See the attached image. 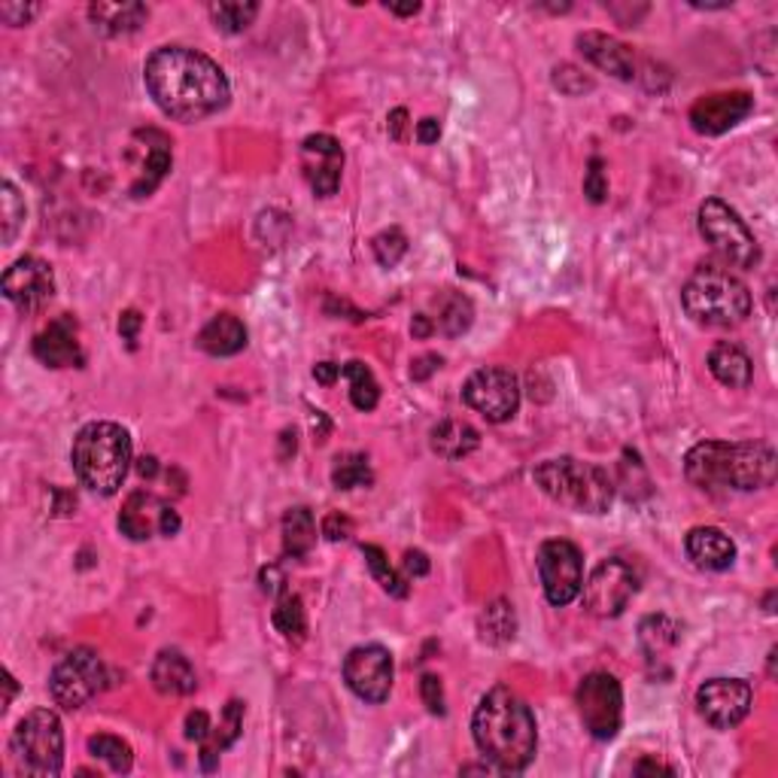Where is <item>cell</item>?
I'll return each instance as SVG.
<instances>
[{"instance_id": "obj_1", "label": "cell", "mask_w": 778, "mask_h": 778, "mask_svg": "<svg viewBox=\"0 0 778 778\" xmlns=\"http://www.w3.org/2000/svg\"><path fill=\"white\" fill-rule=\"evenodd\" d=\"M143 83L155 107L177 122H201L232 101L225 70L189 46H158L143 64Z\"/></svg>"}, {"instance_id": "obj_2", "label": "cell", "mask_w": 778, "mask_h": 778, "mask_svg": "<svg viewBox=\"0 0 778 778\" xmlns=\"http://www.w3.org/2000/svg\"><path fill=\"white\" fill-rule=\"evenodd\" d=\"M472 736L484 761L502 773L517 776L523 773L539 751V727L535 715L527 706L523 696H517L511 687H493L478 703L472 718Z\"/></svg>"}, {"instance_id": "obj_3", "label": "cell", "mask_w": 778, "mask_h": 778, "mask_svg": "<svg viewBox=\"0 0 778 778\" xmlns=\"http://www.w3.org/2000/svg\"><path fill=\"white\" fill-rule=\"evenodd\" d=\"M776 450L764 441H699L684 457L687 481L703 493H751L776 481Z\"/></svg>"}, {"instance_id": "obj_4", "label": "cell", "mask_w": 778, "mask_h": 778, "mask_svg": "<svg viewBox=\"0 0 778 778\" xmlns=\"http://www.w3.org/2000/svg\"><path fill=\"white\" fill-rule=\"evenodd\" d=\"M131 435L119 423L95 420L76 432L70 459L80 484L95 496H116L131 469Z\"/></svg>"}, {"instance_id": "obj_5", "label": "cell", "mask_w": 778, "mask_h": 778, "mask_svg": "<svg viewBox=\"0 0 778 778\" xmlns=\"http://www.w3.org/2000/svg\"><path fill=\"white\" fill-rule=\"evenodd\" d=\"M535 484L547 499L581 515H605L614 502V481L597 462L575 457L544 459L535 465Z\"/></svg>"}, {"instance_id": "obj_6", "label": "cell", "mask_w": 778, "mask_h": 778, "mask_svg": "<svg viewBox=\"0 0 778 778\" xmlns=\"http://www.w3.org/2000/svg\"><path fill=\"white\" fill-rule=\"evenodd\" d=\"M687 317L706 329H733L748 320V286L721 264H699L681 290Z\"/></svg>"}, {"instance_id": "obj_7", "label": "cell", "mask_w": 778, "mask_h": 778, "mask_svg": "<svg viewBox=\"0 0 778 778\" xmlns=\"http://www.w3.org/2000/svg\"><path fill=\"white\" fill-rule=\"evenodd\" d=\"M10 754L22 776L56 778L64 766V727L52 709H34L15 723Z\"/></svg>"}, {"instance_id": "obj_8", "label": "cell", "mask_w": 778, "mask_h": 778, "mask_svg": "<svg viewBox=\"0 0 778 778\" xmlns=\"http://www.w3.org/2000/svg\"><path fill=\"white\" fill-rule=\"evenodd\" d=\"M699 235L711 244V250L721 256L727 264L736 268H754L761 264V244L754 240L751 228L736 210L721 198H706L696 213Z\"/></svg>"}, {"instance_id": "obj_9", "label": "cell", "mask_w": 778, "mask_h": 778, "mask_svg": "<svg viewBox=\"0 0 778 778\" xmlns=\"http://www.w3.org/2000/svg\"><path fill=\"white\" fill-rule=\"evenodd\" d=\"M575 706L584 730L599 742H609L621 733L624 723V691L621 681L609 672H590L575 691Z\"/></svg>"}, {"instance_id": "obj_10", "label": "cell", "mask_w": 778, "mask_h": 778, "mask_svg": "<svg viewBox=\"0 0 778 778\" xmlns=\"http://www.w3.org/2000/svg\"><path fill=\"white\" fill-rule=\"evenodd\" d=\"M107 687V667L92 648L70 651L49 675V694L64 711L83 709Z\"/></svg>"}, {"instance_id": "obj_11", "label": "cell", "mask_w": 778, "mask_h": 778, "mask_svg": "<svg viewBox=\"0 0 778 778\" xmlns=\"http://www.w3.org/2000/svg\"><path fill=\"white\" fill-rule=\"evenodd\" d=\"M639 590V578L633 566H626L624 559H602L597 569L590 571V578L581 584L584 609L593 617H617L629 605V599Z\"/></svg>"}, {"instance_id": "obj_12", "label": "cell", "mask_w": 778, "mask_h": 778, "mask_svg": "<svg viewBox=\"0 0 778 778\" xmlns=\"http://www.w3.org/2000/svg\"><path fill=\"white\" fill-rule=\"evenodd\" d=\"M539 578H542V590L551 605L563 609L578 599L584 584V559L581 551L566 539H551L539 547Z\"/></svg>"}, {"instance_id": "obj_13", "label": "cell", "mask_w": 778, "mask_h": 778, "mask_svg": "<svg viewBox=\"0 0 778 778\" xmlns=\"http://www.w3.org/2000/svg\"><path fill=\"white\" fill-rule=\"evenodd\" d=\"M462 399L490 423H505V420L515 417L517 408H520V384H517L515 372L490 365V368H478L465 380Z\"/></svg>"}, {"instance_id": "obj_14", "label": "cell", "mask_w": 778, "mask_h": 778, "mask_svg": "<svg viewBox=\"0 0 778 778\" xmlns=\"http://www.w3.org/2000/svg\"><path fill=\"white\" fill-rule=\"evenodd\" d=\"M392 653L384 645H359L344 660V681L365 703H387L392 691Z\"/></svg>"}, {"instance_id": "obj_15", "label": "cell", "mask_w": 778, "mask_h": 778, "mask_svg": "<svg viewBox=\"0 0 778 778\" xmlns=\"http://www.w3.org/2000/svg\"><path fill=\"white\" fill-rule=\"evenodd\" d=\"M3 295L22 314H37L52 302L56 295V274L52 264L43 262L37 256H22L3 274Z\"/></svg>"}, {"instance_id": "obj_16", "label": "cell", "mask_w": 778, "mask_h": 778, "mask_svg": "<svg viewBox=\"0 0 778 778\" xmlns=\"http://www.w3.org/2000/svg\"><path fill=\"white\" fill-rule=\"evenodd\" d=\"M754 691L742 679H711L696 691V709L715 730H730L748 718Z\"/></svg>"}, {"instance_id": "obj_17", "label": "cell", "mask_w": 778, "mask_h": 778, "mask_svg": "<svg viewBox=\"0 0 778 778\" xmlns=\"http://www.w3.org/2000/svg\"><path fill=\"white\" fill-rule=\"evenodd\" d=\"M180 527V515L167 502L146 493V490L131 493L122 505V511H119V529L131 542H150L153 535L174 539Z\"/></svg>"}, {"instance_id": "obj_18", "label": "cell", "mask_w": 778, "mask_h": 778, "mask_svg": "<svg viewBox=\"0 0 778 778\" xmlns=\"http://www.w3.org/2000/svg\"><path fill=\"white\" fill-rule=\"evenodd\" d=\"M754 110V97L748 92H718L706 95L691 107V128L703 138H718L748 119Z\"/></svg>"}, {"instance_id": "obj_19", "label": "cell", "mask_w": 778, "mask_h": 778, "mask_svg": "<svg viewBox=\"0 0 778 778\" xmlns=\"http://www.w3.org/2000/svg\"><path fill=\"white\" fill-rule=\"evenodd\" d=\"M302 170L317 198H332L341 186L344 150L332 134H310L302 143Z\"/></svg>"}, {"instance_id": "obj_20", "label": "cell", "mask_w": 778, "mask_h": 778, "mask_svg": "<svg viewBox=\"0 0 778 778\" xmlns=\"http://www.w3.org/2000/svg\"><path fill=\"white\" fill-rule=\"evenodd\" d=\"M578 52H581L593 68H599L602 73H612L614 80H624L633 83L639 80V68H636V52L626 46V43L614 40L602 31H584L578 37Z\"/></svg>"}, {"instance_id": "obj_21", "label": "cell", "mask_w": 778, "mask_h": 778, "mask_svg": "<svg viewBox=\"0 0 778 778\" xmlns=\"http://www.w3.org/2000/svg\"><path fill=\"white\" fill-rule=\"evenodd\" d=\"M34 356L46 365V368H83V347L76 338V320L64 314L52 320L34 338Z\"/></svg>"}, {"instance_id": "obj_22", "label": "cell", "mask_w": 778, "mask_h": 778, "mask_svg": "<svg viewBox=\"0 0 778 778\" xmlns=\"http://www.w3.org/2000/svg\"><path fill=\"white\" fill-rule=\"evenodd\" d=\"M684 551L694 559L696 569L727 571L736 563V544L718 527H696L684 539Z\"/></svg>"}, {"instance_id": "obj_23", "label": "cell", "mask_w": 778, "mask_h": 778, "mask_svg": "<svg viewBox=\"0 0 778 778\" xmlns=\"http://www.w3.org/2000/svg\"><path fill=\"white\" fill-rule=\"evenodd\" d=\"M150 679L158 694L165 696H189L198 691V675L189 657L182 651H162L153 660Z\"/></svg>"}, {"instance_id": "obj_24", "label": "cell", "mask_w": 778, "mask_h": 778, "mask_svg": "<svg viewBox=\"0 0 778 778\" xmlns=\"http://www.w3.org/2000/svg\"><path fill=\"white\" fill-rule=\"evenodd\" d=\"M247 326L237 320L235 314H220L198 332L194 344L204 350L208 356H235L247 347Z\"/></svg>"}, {"instance_id": "obj_25", "label": "cell", "mask_w": 778, "mask_h": 778, "mask_svg": "<svg viewBox=\"0 0 778 778\" xmlns=\"http://www.w3.org/2000/svg\"><path fill=\"white\" fill-rule=\"evenodd\" d=\"M709 372L711 377L730 389H745L754 380V365L751 356L739 344L721 341L709 350Z\"/></svg>"}, {"instance_id": "obj_26", "label": "cell", "mask_w": 778, "mask_h": 778, "mask_svg": "<svg viewBox=\"0 0 778 778\" xmlns=\"http://www.w3.org/2000/svg\"><path fill=\"white\" fill-rule=\"evenodd\" d=\"M429 445L438 457L453 462V459H465L469 453L478 450L481 432L474 429L472 423H465V420H441V423L432 426Z\"/></svg>"}, {"instance_id": "obj_27", "label": "cell", "mask_w": 778, "mask_h": 778, "mask_svg": "<svg viewBox=\"0 0 778 778\" xmlns=\"http://www.w3.org/2000/svg\"><path fill=\"white\" fill-rule=\"evenodd\" d=\"M146 15L150 10L143 3H92L89 7V19L95 22V28L110 37L138 31L146 22Z\"/></svg>"}, {"instance_id": "obj_28", "label": "cell", "mask_w": 778, "mask_h": 778, "mask_svg": "<svg viewBox=\"0 0 778 778\" xmlns=\"http://www.w3.org/2000/svg\"><path fill=\"white\" fill-rule=\"evenodd\" d=\"M240 727H244V703L232 699L223 709L220 727H213L208 742H201V769L204 773H213L220 766V754L235 745L237 736H240Z\"/></svg>"}, {"instance_id": "obj_29", "label": "cell", "mask_w": 778, "mask_h": 778, "mask_svg": "<svg viewBox=\"0 0 778 778\" xmlns=\"http://www.w3.org/2000/svg\"><path fill=\"white\" fill-rule=\"evenodd\" d=\"M317 544V523L305 505H295L283 515V554L292 559H302Z\"/></svg>"}, {"instance_id": "obj_30", "label": "cell", "mask_w": 778, "mask_h": 778, "mask_svg": "<svg viewBox=\"0 0 778 778\" xmlns=\"http://www.w3.org/2000/svg\"><path fill=\"white\" fill-rule=\"evenodd\" d=\"M150 134H153V143H150V150H146V162H143L140 180L131 186V198H150V194L162 186L167 170H170V143H167L162 131H153V128H150Z\"/></svg>"}, {"instance_id": "obj_31", "label": "cell", "mask_w": 778, "mask_h": 778, "mask_svg": "<svg viewBox=\"0 0 778 778\" xmlns=\"http://www.w3.org/2000/svg\"><path fill=\"white\" fill-rule=\"evenodd\" d=\"M478 633L486 645H508L517 636V614L508 599H493L484 612L478 614Z\"/></svg>"}, {"instance_id": "obj_32", "label": "cell", "mask_w": 778, "mask_h": 778, "mask_svg": "<svg viewBox=\"0 0 778 778\" xmlns=\"http://www.w3.org/2000/svg\"><path fill=\"white\" fill-rule=\"evenodd\" d=\"M679 639H681V626L675 624L672 617H667V614H651V617L641 621L639 641L641 648H645V653H648V660L663 657L669 648L679 645Z\"/></svg>"}, {"instance_id": "obj_33", "label": "cell", "mask_w": 778, "mask_h": 778, "mask_svg": "<svg viewBox=\"0 0 778 778\" xmlns=\"http://www.w3.org/2000/svg\"><path fill=\"white\" fill-rule=\"evenodd\" d=\"M341 375L350 380V402L356 411H375L377 402H380V387H377L375 375L365 362L353 359L341 368Z\"/></svg>"}, {"instance_id": "obj_34", "label": "cell", "mask_w": 778, "mask_h": 778, "mask_svg": "<svg viewBox=\"0 0 778 778\" xmlns=\"http://www.w3.org/2000/svg\"><path fill=\"white\" fill-rule=\"evenodd\" d=\"M271 621H274L278 633L286 641H295V645L305 641L307 614H305V605H302V599L295 597V593H283V597L278 599V609L271 612Z\"/></svg>"}, {"instance_id": "obj_35", "label": "cell", "mask_w": 778, "mask_h": 778, "mask_svg": "<svg viewBox=\"0 0 778 778\" xmlns=\"http://www.w3.org/2000/svg\"><path fill=\"white\" fill-rule=\"evenodd\" d=\"M472 322H474L472 298L462 295V292H450V295H445L441 310H438V326H441V332L450 334V338H459V334H465L469 329H472Z\"/></svg>"}, {"instance_id": "obj_36", "label": "cell", "mask_w": 778, "mask_h": 778, "mask_svg": "<svg viewBox=\"0 0 778 778\" xmlns=\"http://www.w3.org/2000/svg\"><path fill=\"white\" fill-rule=\"evenodd\" d=\"M89 754H92L95 761H104L113 773H128L131 764H134L131 745H128L126 739L110 736V733H97V736L89 739Z\"/></svg>"}, {"instance_id": "obj_37", "label": "cell", "mask_w": 778, "mask_h": 778, "mask_svg": "<svg viewBox=\"0 0 778 778\" xmlns=\"http://www.w3.org/2000/svg\"><path fill=\"white\" fill-rule=\"evenodd\" d=\"M372 481H375V474H372V465H368L365 453H341V457H334L332 484L338 490H356V486H368Z\"/></svg>"}, {"instance_id": "obj_38", "label": "cell", "mask_w": 778, "mask_h": 778, "mask_svg": "<svg viewBox=\"0 0 778 778\" xmlns=\"http://www.w3.org/2000/svg\"><path fill=\"white\" fill-rule=\"evenodd\" d=\"M259 3H210V19L223 34H244L256 22Z\"/></svg>"}, {"instance_id": "obj_39", "label": "cell", "mask_w": 778, "mask_h": 778, "mask_svg": "<svg viewBox=\"0 0 778 778\" xmlns=\"http://www.w3.org/2000/svg\"><path fill=\"white\" fill-rule=\"evenodd\" d=\"M362 556H365L368 569H372V575H375V581L387 590L389 597L396 599L408 597V584H404V578L399 575V571L389 566L387 554H384L377 544H362Z\"/></svg>"}, {"instance_id": "obj_40", "label": "cell", "mask_w": 778, "mask_h": 778, "mask_svg": "<svg viewBox=\"0 0 778 778\" xmlns=\"http://www.w3.org/2000/svg\"><path fill=\"white\" fill-rule=\"evenodd\" d=\"M0 223H3V244H13L15 235L25 228V216H28V210H25V198L19 194V189H15L13 182L7 180L3 182V189H0Z\"/></svg>"}, {"instance_id": "obj_41", "label": "cell", "mask_w": 778, "mask_h": 778, "mask_svg": "<svg viewBox=\"0 0 778 778\" xmlns=\"http://www.w3.org/2000/svg\"><path fill=\"white\" fill-rule=\"evenodd\" d=\"M372 250H375V259L384 268H396V264L402 262L404 252H408V235H404L402 228H384L380 235L372 237Z\"/></svg>"}, {"instance_id": "obj_42", "label": "cell", "mask_w": 778, "mask_h": 778, "mask_svg": "<svg viewBox=\"0 0 778 778\" xmlns=\"http://www.w3.org/2000/svg\"><path fill=\"white\" fill-rule=\"evenodd\" d=\"M554 85L569 97H581L587 92H593V80L584 76V70H578L575 64H559L554 68Z\"/></svg>"}, {"instance_id": "obj_43", "label": "cell", "mask_w": 778, "mask_h": 778, "mask_svg": "<svg viewBox=\"0 0 778 778\" xmlns=\"http://www.w3.org/2000/svg\"><path fill=\"white\" fill-rule=\"evenodd\" d=\"M584 194L593 204H602L609 198V177H605V162L602 158H590L587 174H584Z\"/></svg>"}, {"instance_id": "obj_44", "label": "cell", "mask_w": 778, "mask_h": 778, "mask_svg": "<svg viewBox=\"0 0 778 778\" xmlns=\"http://www.w3.org/2000/svg\"><path fill=\"white\" fill-rule=\"evenodd\" d=\"M420 696H423V703H426V709L432 711V715H438V718H445L447 715V703H445V687H441V679L438 675H423L420 679Z\"/></svg>"}, {"instance_id": "obj_45", "label": "cell", "mask_w": 778, "mask_h": 778, "mask_svg": "<svg viewBox=\"0 0 778 778\" xmlns=\"http://www.w3.org/2000/svg\"><path fill=\"white\" fill-rule=\"evenodd\" d=\"M40 13V7L37 3H0V19L7 22V25H13V28H22V25H28L34 15Z\"/></svg>"}, {"instance_id": "obj_46", "label": "cell", "mask_w": 778, "mask_h": 778, "mask_svg": "<svg viewBox=\"0 0 778 778\" xmlns=\"http://www.w3.org/2000/svg\"><path fill=\"white\" fill-rule=\"evenodd\" d=\"M210 733H213V723H210L208 711L194 709L186 715V736L192 739V742H198V745H201V742H208Z\"/></svg>"}, {"instance_id": "obj_47", "label": "cell", "mask_w": 778, "mask_h": 778, "mask_svg": "<svg viewBox=\"0 0 778 778\" xmlns=\"http://www.w3.org/2000/svg\"><path fill=\"white\" fill-rule=\"evenodd\" d=\"M322 535H326L329 542H344V539L353 535V520L334 511V515H329L326 520H322Z\"/></svg>"}, {"instance_id": "obj_48", "label": "cell", "mask_w": 778, "mask_h": 778, "mask_svg": "<svg viewBox=\"0 0 778 778\" xmlns=\"http://www.w3.org/2000/svg\"><path fill=\"white\" fill-rule=\"evenodd\" d=\"M259 584H262L264 593H271V597H283L286 593V575L280 571V566H264L259 571Z\"/></svg>"}, {"instance_id": "obj_49", "label": "cell", "mask_w": 778, "mask_h": 778, "mask_svg": "<svg viewBox=\"0 0 778 778\" xmlns=\"http://www.w3.org/2000/svg\"><path fill=\"white\" fill-rule=\"evenodd\" d=\"M438 368H441V356L426 353V356H420V359L411 362V377H414V380H429Z\"/></svg>"}, {"instance_id": "obj_50", "label": "cell", "mask_w": 778, "mask_h": 778, "mask_svg": "<svg viewBox=\"0 0 778 778\" xmlns=\"http://www.w3.org/2000/svg\"><path fill=\"white\" fill-rule=\"evenodd\" d=\"M140 326H143V317H140L138 310H126V314L119 317V334L126 338L131 347H134V341H138Z\"/></svg>"}, {"instance_id": "obj_51", "label": "cell", "mask_w": 778, "mask_h": 778, "mask_svg": "<svg viewBox=\"0 0 778 778\" xmlns=\"http://www.w3.org/2000/svg\"><path fill=\"white\" fill-rule=\"evenodd\" d=\"M402 569L414 578H423V575H429V556L423 551H408L402 559Z\"/></svg>"}, {"instance_id": "obj_52", "label": "cell", "mask_w": 778, "mask_h": 778, "mask_svg": "<svg viewBox=\"0 0 778 778\" xmlns=\"http://www.w3.org/2000/svg\"><path fill=\"white\" fill-rule=\"evenodd\" d=\"M314 377H317V384H322V387H332L334 380L341 377V365H338V362H317V365H314Z\"/></svg>"}, {"instance_id": "obj_53", "label": "cell", "mask_w": 778, "mask_h": 778, "mask_svg": "<svg viewBox=\"0 0 778 778\" xmlns=\"http://www.w3.org/2000/svg\"><path fill=\"white\" fill-rule=\"evenodd\" d=\"M404 128H408V110H404V107H396V110L389 113V119H387L389 138L404 140Z\"/></svg>"}, {"instance_id": "obj_54", "label": "cell", "mask_w": 778, "mask_h": 778, "mask_svg": "<svg viewBox=\"0 0 778 778\" xmlns=\"http://www.w3.org/2000/svg\"><path fill=\"white\" fill-rule=\"evenodd\" d=\"M438 138H441V122H438V119H423V122L417 126L420 143L429 146V143H438Z\"/></svg>"}, {"instance_id": "obj_55", "label": "cell", "mask_w": 778, "mask_h": 778, "mask_svg": "<svg viewBox=\"0 0 778 778\" xmlns=\"http://www.w3.org/2000/svg\"><path fill=\"white\" fill-rule=\"evenodd\" d=\"M648 773H667V776H675V769L667 764H657V761H651V757H645V761H639L636 764V776H648Z\"/></svg>"}, {"instance_id": "obj_56", "label": "cell", "mask_w": 778, "mask_h": 778, "mask_svg": "<svg viewBox=\"0 0 778 778\" xmlns=\"http://www.w3.org/2000/svg\"><path fill=\"white\" fill-rule=\"evenodd\" d=\"M411 334H414V338H429L432 322L426 314H417V317H414V322H411Z\"/></svg>"}, {"instance_id": "obj_57", "label": "cell", "mask_w": 778, "mask_h": 778, "mask_svg": "<svg viewBox=\"0 0 778 778\" xmlns=\"http://www.w3.org/2000/svg\"><path fill=\"white\" fill-rule=\"evenodd\" d=\"M3 687H7V694H3V709H10V703H13V696L19 694V684H15L13 672H10V669L3 672Z\"/></svg>"}, {"instance_id": "obj_58", "label": "cell", "mask_w": 778, "mask_h": 778, "mask_svg": "<svg viewBox=\"0 0 778 778\" xmlns=\"http://www.w3.org/2000/svg\"><path fill=\"white\" fill-rule=\"evenodd\" d=\"M138 472H140V478H155V474H158V459L143 457L138 462Z\"/></svg>"}, {"instance_id": "obj_59", "label": "cell", "mask_w": 778, "mask_h": 778, "mask_svg": "<svg viewBox=\"0 0 778 778\" xmlns=\"http://www.w3.org/2000/svg\"><path fill=\"white\" fill-rule=\"evenodd\" d=\"M387 10L396 15H417L420 3H408V7H396V3H392V7H387Z\"/></svg>"}, {"instance_id": "obj_60", "label": "cell", "mask_w": 778, "mask_h": 778, "mask_svg": "<svg viewBox=\"0 0 778 778\" xmlns=\"http://www.w3.org/2000/svg\"><path fill=\"white\" fill-rule=\"evenodd\" d=\"M283 447H286V450L280 453V457H283V459L290 457V450H292V453H295V429H286V432H283Z\"/></svg>"}]
</instances>
